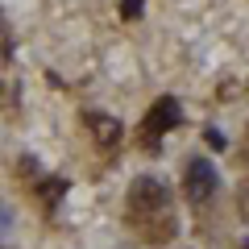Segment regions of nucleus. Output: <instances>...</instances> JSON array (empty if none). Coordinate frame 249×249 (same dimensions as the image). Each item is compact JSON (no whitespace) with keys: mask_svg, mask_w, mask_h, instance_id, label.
I'll list each match as a JSON object with an SVG mask.
<instances>
[{"mask_svg":"<svg viewBox=\"0 0 249 249\" xmlns=\"http://www.w3.org/2000/svg\"><path fill=\"white\" fill-rule=\"evenodd\" d=\"M178 121H183V112H178V100L162 96L158 104L145 112V142H158V137H162V133H170Z\"/></svg>","mask_w":249,"mask_h":249,"instance_id":"f257e3e1","label":"nucleus"},{"mask_svg":"<svg viewBox=\"0 0 249 249\" xmlns=\"http://www.w3.org/2000/svg\"><path fill=\"white\" fill-rule=\"evenodd\" d=\"M187 196L196 199V204H204L208 196L216 191V170H212V162H204V158H196V162H187Z\"/></svg>","mask_w":249,"mask_h":249,"instance_id":"f03ea898","label":"nucleus"},{"mask_svg":"<svg viewBox=\"0 0 249 249\" xmlns=\"http://www.w3.org/2000/svg\"><path fill=\"white\" fill-rule=\"evenodd\" d=\"M91 133H96L100 145H116L121 142V121H112V116H91Z\"/></svg>","mask_w":249,"mask_h":249,"instance_id":"7ed1b4c3","label":"nucleus"},{"mask_svg":"<svg viewBox=\"0 0 249 249\" xmlns=\"http://www.w3.org/2000/svg\"><path fill=\"white\" fill-rule=\"evenodd\" d=\"M133 199H137V204H145V199H150V204H162V187L154 183V178H137Z\"/></svg>","mask_w":249,"mask_h":249,"instance_id":"20e7f679","label":"nucleus"},{"mask_svg":"<svg viewBox=\"0 0 249 249\" xmlns=\"http://www.w3.org/2000/svg\"><path fill=\"white\" fill-rule=\"evenodd\" d=\"M121 17H129V21L142 17V0H124V4H121Z\"/></svg>","mask_w":249,"mask_h":249,"instance_id":"39448f33","label":"nucleus"},{"mask_svg":"<svg viewBox=\"0 0 249 249\" xmlns=\"http://www.w3.org/2000/svg\"><path fill=\"white\" fill-rule=\"evenodd\" d=\"M62 187H67V183H58V178H54V183H46L42 196H46V199H58V196H62Z\"/></svg>","mask_w":249,"mask_h":249,"instance_id":"423d86ee","label":"nucleus"},{"mask_svg":"<svg viewBox=\"0 0 249 249\" xmlns=\"http://www.w3.org/2000/svg\"><path fill=\"white\" fill-rule=\"evenodd\" d=\"M204 142H208V145H216V150H224V133H216V129H208Z\"/></svg>","mask_w":249,"mask_h":249,"instance_id":"0eeeda50","label":"nucleus"}]
</instances>
